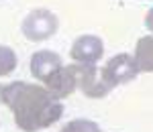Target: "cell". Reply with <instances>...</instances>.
Segmentation results:
<instances>
[{
  "label": "cell",
  "mask_w": 153,
  "mask_h": 132,
  "mask_svg": "<svg viewBox=\"0 0 153 132\" xmlns=\"http://www.w3.org/2000/svg\"><path fill=\"white\" fill-rule=\"evenodd\" d=\"M4 106L10 110L16 128L41 132L51 128L63 116V102L39 81H10L4 85Z\"/></svg>",
  "instance_id": "6da1fadb"
},
{
  "label": "cell",
  "mask_w": 153,
  "mask_h": 132,
  "mask_svg": "<svg viewBox=\"0 0 153 132\" xmlns=\"http://www.w3.org/2000/svg\"><path fill=\"white\" fill-rule=\"evenodd\" d=\"M59 16L49 8H33L21 23V33L31 43H45L57 35Z\"/></svg>",
  "instance_id": "7a4b0ae2"
},
{
  "label": "cell",
  "mask_w": 153,
  "mask_h": 132,
  "mask_svg": "<svg viewBox=\"0 0 153 132\" xmlns=\"http://www.w3.org/2000/svg\"><path fill=\"white\" fill-rule=\"evenodd\" d=\"M78 89L88 100H102L114 89V84L106 75L104 65H98V63L80 65L78 63Z\"/></svg>",
  "instance_id": "3957f363"
},
{
  "label": "cell",
  "mask_w": 153,
  "mask_h": 132,
  "mask_svg": "<svg viewBox=\"0 0 153 132\" xmlns=\"http://www.w3.org/2000/svg\"><path fill=\"white\" fill-rule=\"evenodd\" d=\"M104 57V41L94 33H84L71 41L70 59L80 65H94Z\"/></svg>",
  "instance_id": "277c9868"
},
{
  "label": "cell",
  "mask_w": 153,
  "mask_h": 132,
  "mask_svg": "<svg viewBox=\"0 0 153 132\" xmlns=\"http://www.w3.org/2000/svg\"><path fill=\"white\" fill-rule=\"evenodd\" d=\"M104 69H106V75L110 77V81L114 84V87L135 81L137 75L141 73L133 53H117V55H112L104 63Z\"/></svg>",
  "instance_id": "5b68a950"
},
{
  "label": "cell",
  "mask_w": 153,
  "mask_h": 132,
  "mask_svg": "<svg viewBox=\"0 0 153 132\" xmlns=\"http://www.w3.org/2000/svg\"><path fill=\"white\" fill-rule=\"evenodd\" d=\"M43 85H45L57 100L63 102V100L70 98L74 92H78V63H74V61H71L70 65L63 63Z\"/></svg>",
  "instance_id": "8992f818"
},
{
  "label": "cell",
  "mask_w": 153,
  "mask_h": 132,
  "mask_svg": "<svg viewBox=\"0 0 153 132\" xmlns=\"http://www.w3.org/2000/svg\"><path fill=\"white\" fill-rule=\"evenodd\" d=\"M61 65H63V59H61V55L57 51H53V49H39L29 59V71H31L35 81L45 84Z\"/></svg>",
  "instance_id": "52a82bcc"
},
{
  "label": "cell",
  "mask_w": 153,
  "mask_h": 132,
  "mask_svg": "<svg viewBox=\"0 0 153 132\" xmlns=\"http://www.w3.org/2000/svg\"><path fill=\"white\" fill-rule=\"evenodd\" d=\"M133 57L141 73H153V35H143L137 39Z\"/></svg>",
  "instance_id": "ba28073f"
},
{
  "label": "cell",
  "mask_w": 153,
  "mask_h": 132,
  "mask_svg": "<svg viewBox=\"0 0 153 132\" xmlns=\"http://www.w3.org/2000/svg\"><path fill=\"white\" fill-rule=\"evenodd\" d=\"M19 67V55L16 51L8 45H0V79L8 77L16 71Z\"/></svg>",
  "instance_id": "9c48e42d"
},
{
  "label": "cell",
  "mask_w": 153,
  "mask_h": 132,
  "mask_svg": "<svg viewBox=\"0 0 153 132\" xmlns=\"http://www.w3.org/2000/svg\"><path fill=\"white\" fill-rule=\"evenodd\" d=\"M57 132H102L100 124L90 118H74V120L65 122Z\"/></svg>",
  "instance_id": "30bf717a"
},
{
  "label": "cell",
  "mask_w": 153,
  "mask_h": 132,
  "mask_svg": "<svg viewBox=\"0 0 153 132\" xmlns=\"http://www.w3.org/2000/svg\"><path fill=\"white\" fill-rule=\"evenodd\" d=\"M143 24H145V29H147V33L153 35V4L147 8L145 12V18H143Z\"/></svg>",
  "instance_id": "8fae6325"
},
{
  "label": "cell",
  "mask_w": 153,
  "mask_h": 132,
  "mask_svg": "<svg viewBox=\"0 0 153 132\" xmlns=\"http://www.w3.org/2000/svg\"><path fill=\"white\" fill-rule=\"evenodd\" d=\"M0 106H4V85L0 84Z\"/></svg>",
  "instance_id": "7c38bea8"
}]
</instances>
